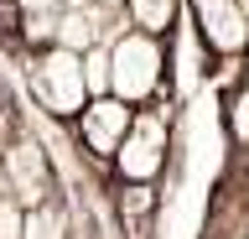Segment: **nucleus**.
Returning <instances> with one entry per match:
<instances>
[{"label":"nucleus","mask_w":249,"mask_h":239,"mask_svg":"<svg viewBox=\"0 0 249 239\" xmlns=\"http://www.w3.org/2000/svg\"><path fill=\"white\" fill-rule=\"evenodd\" d=\"M21 239H73V213L57 198H47L21 213Z\"/></svg>","instance_id":"1a4fd4ad"},{"label":"nucleus","mask_w":249,"mask_h":239,"mask_svg":"<svg viewBox=\"0 0 249 239\" xmlns=\"http://www.w3.org/2000/svg\"><path fill=\"white\" fill-rule=\"evenodd\" d=\"M16 26H21V5L16 0H0V37H16Z\"/></svg>","instance_id":"ddd939ff"},{"label":"nucleus","mask_w":249,"mask_h":239,"mask_svg":"<svg viewBox=\"0 0 249 239\" xmlns=\"http://www.w3.org/2000/svg\"><path fill=\"white\" fill-rule=\"evenodd\" d=\"M114 177L120 182H156L171 161V120L161 110H135L130 130H124L120 151H114Z\"/></svg>","instance_id":"20e7f679"},{"label":"nucleus","mask_w":249,"mask_h":239,"mask_svg":"<svg viewBox=\"0 0 249 239\" xmlns=\"http://www.w3.org/2000/svg\"><path fill=\"white\" fill-rule=\"evenodd\" d=\"M239 5H244V16H249V0H239Z\"/></svg>","instance_id":"2eb2a0df"},{"label":"nucleus","mask_w":249,"mask_h":239,"mask_svg":"<svg viewBox=\"0 0 249 239\" xmlns=\"http://www.w3.org/2000/svg\"><path fill=\"white\" fill-rule=\"evenodd\" d=\"M16 5H21V16H57L68 0H16Z\"/></svg>","instance_id":"f8f14e48"},{"label":"nucleus","mask_w":249,"mask_h":239,"mask_svg":"<svg viewBox=\"0 0 249 239\" xmlns=\"http://www.w3.org/2000/svg\"><path fill=\"white\" fill-rule=\"evenodd\" d=\"M21 213H26V208L0 192V239H21Z\"/></svg>","instance_id":"9b49d317"},{"label":"nucleus","mask_w":249,"mask_h":239,"mask_svg":"<svg viewBox=\"0 0 249 239\" xmlns=\"http://www.w3.org/2000/svg\"><path fill=\"white\" fill-rule=\"evenodd\" d=\"M229 135L239 151H249V83H239L229 94Z\"/></svg>","instance_id":"9d476101"},{"label":"nucleus","mask_w":249,"mask_h":239,"mask_svg":"<svg viewBox=\"0 0 249 239\" xmlns=\"http://www.w3.org/2000/svg\"><path fill=\"white\" fill-rule=\"evenodd\" d=\"M120 21L145 37H171V26L182 21V0H124Z\"/></svg>","instance_id":"6e6552de"},{"label":"nucleus","mask_w":249,"mask_h":239,"mask_svg":"<svg viewBox=\"0 0 249 239\" xmlns=\"http://www.w3.org/2000/svg\"><path fill=\"white\" fill-rule=\"evenodd\" d=\"M192 37L202 42L208 57H244L249 47V16L239 0H182Z\"/></svg>","instance_id":"39448f33"},{"label":"nucleus","mask_w":249,"mask_h":239,"mask_svg":"<svg viewBox=\"0 0 249 239\" xmlns=\"http://www.w3.org/2000/svg\"><path fill=\"white\" fill-rule=\"evenodd\" d=\"M130 120H135V110H130V104H120L114 94H93L89 104L73 114V125H78V146H83L89 156L109 161L114 151H120L124 130H130Z\"/></svg>","instance_id":"423d86ee"},{"label":"nucleus","mask_w":249,"mask_h":239,"mask_svg":"<svg viewBox=\"0 0 249 239\" xmlns=\"http://www.w3.org/2000/svg\"><path fill=\"white\" fill-rule=\"evenodd\" d=\"M156 223V182H120V229L124 239H151Z\"/></svg>","instance_id":"0eeeda50"},{"label":"nucleus","mask_w":249,"mask_h":239,"mask_svg":"<svg viewBox=\"0 0 249 239\" xmlns=\"http://www.w3.org/2000/svg\"><path fill=\"white\" fill-rule=\"evenodd\" d=\"M244 52H249V47H244Z\"/></svg>","instance_id":"dca6fc26"},{"label":"nucleus","mask_w":249,"mask_h":239,"mask_svg":"<svg viewBox=\"0 0 249 239\" xmlns=\"http://www.w3.org/2000/svg\"><path fill=\"white\" fill-rule=\"evenodd\" d=\"M0 187L21 208H36V203H47V198H57L52 156H47V146L36 141L31 130H16L11 141L0 146Z\"/></svg>","instance_id":"7ed1b4c3"},{"label":"nucleus","mask_w":249,"mask_h":239,"mask_svg":"<svg viewBox=\"0 0 249 239\" xmlns=\"http://www.w3.org/2000/svg\"><path fill=\"white\" fill-rule=\"evenodd\" d=\"M26 89L52 120H73L89 104V78H83V52L68 47H36L26 63Z\"/></svg>","instance_id":"f03ea898"},{"label":"nucleus","mask_w":249,"mask_h":239,"mask_svg":"<svg viewBox=\"0 0 249 239\" xmlns=\"http://www.w3.org/2000/svg\"><path fill=\"white\" fill-rule=\"evenodd\" d=\"M89 5H99V11H109V16H120V5H124V0H89Z\"/></svg>","instance_id":"4468645a"},{"label":"nucleus","mask_w":249,"mask_h":239,"mask_svg":"<svg viewBox=\"0 0 249 239\" xmlns=\"http://www.w3.org/2000/svg\"><path fill=\"white\" fill-rule=\"evenodd\" d=\"M104 63H109V94L130 110H151L171 73V37H145L120 26L104 42Z\"/></svg>","instance_id":"f257e3e1"}]
</instances>
